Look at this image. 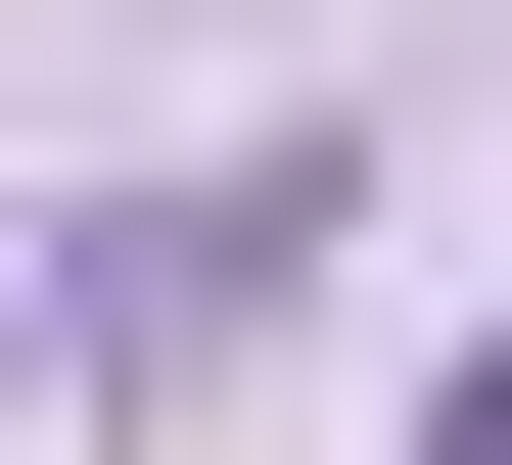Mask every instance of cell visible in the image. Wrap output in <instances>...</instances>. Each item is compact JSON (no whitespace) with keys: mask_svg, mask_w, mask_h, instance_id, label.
Here are the masks:
<instances>
[{"mask_svg":"<svg viewBox=\"0 0 512 465\" xmlns=\"http://www.w3.org/2000/svg\"><path fill=\"white\" fill-rule=\"evenodd\" d=\"M419 465H512V326H466V372H419Z\"/></svg>","mask_w":512,"mask_h":465,"instance_id":"1","label":"cell"}]
</instances>
